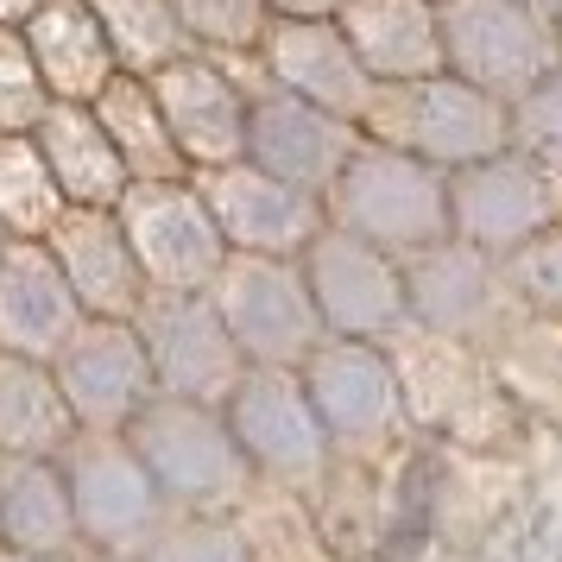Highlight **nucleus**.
Listing matches in <instances>:
<instances>
[{"label": "nucleus", "instance_id": "obj_19", "mask_svg": "<svg viewBox=\"0 0 562 562\" xmlns=\"http://www.w3.org/2000/svg\"><path fill=\"white\" fill-rule=\"evenodd\" d=\"M259 70H266L272 89H284V95H297L310 108H329L355 127L367 121V108L380 95V82L367 77V64L355 57L348 32L335 20H272Z\"/></svg>", "mask_w": 562, "mask_h": 562}, {"label": "nucleus", "instance_id": "obj_36", "mask_svg": "<svg viewBox=\"0 0 562 562\" xmlns=\"http://www.w3.org/2000/svg\"><path fill=\"white\" fill-rule=\"evenodd\" d=\"M70 562H127V557H108V550H89V557H70Z\"/></svg>", "mask_w": 562, "mask_h": 562}, {"label": "nucleus", "instance_id": "obj_2", "mask_svg": "<svg viewBox=\"0 0 562 562\" xmlns=\"http://www.w3.org/2000/svg\"><path fill=\"white\" fill-rule=\"evenodd\" d=\"M360 133L373 146L411 153L456 178V171L481 165V158H499L512 146V108L442 70V77L424 82H380Z\"/></svg>", "mask_w": 562, "mask_h": 562}, {"label": "nucleus", "instance_id": "obj_23", "mask_svg": "<svg viewBox=\"0 0 562 562\" xmlns=\"http://www.w3.org/2000/svg\"><path fill=\"white\" fill-rule=\"evenodd\" d=\"M32 139H38V153H45V165H52V178L70 209H121L127 203L133 171H127V158L114 153V139H108L95 108L52 102Z\"/></svg>", "mask_w": 562, "mask_h": 562}, {"label": "nucleus", "instance_id": "obj_39", "mask_svg": "<svg viewBox=\"0 0 562 562\" xmlns=\"http://www.w3.org/2000/svg\"><path fill=\"white\" fill-rule=\"evenodd\" d=\"M531 7H543V13H562V0H531Z\"/></svg>", "mask_w": 562, "mask_h": 562}, {"label": "nucleus", "instance_id": "obj_38", "mask_svg": "<svg viewBox=\"0 0 562 562\" xmlns=\"http://www.w3.org/2000/svg\"><path fill=\"white\" fill-rule=\"evenodd\" d=\"M7 247H13V234H7V222H0V259H7Z\"/></svg>", "mask_w": 562, "mask_h": 562}, {"label": "nucleus", "instance_id": "obj_32", "mask_svg": "<svg viewBox=\"0 0 562 562\" xmlns=\"http://www.w3.org/2000/svg\"><path fill=\"white\" fill-rule=\"evenodd\" d=\"M512 146L562 178V70L550 82H537L531 95L512 108Z\"/></svg>", "mask_w": 562, "mask_h": 562}, {"label": "nucleus", "instance_id": "obj_20", "mask_svg": "<svg viewBox=\"0 0 562 562\" xmlns=\"http://www.w3.org/2000/svg\"><path fill=\"white\" fill-rule=\"evenodd\" d=\"M89 323L45 240H13L0 259V355H26L52 367Z\"/></svg>", "mask_w": 562, "mask_h": 562}, {"label": "nucleus", "instance_id": "obj_14", "mask_svg": "<svg viewBox=\"0 0 562 562\" xmlns=\"http://www.w3.org/2000/svg\"><path fill=\"white\" fill-rule=\"evenodd\" d=\"M367 146V133L355 121H341L329 108H310L284 89H259L254 95V121H247V165L272 171L291 190L310 196H329L335 178L348 171V158Z\"/></svg>", "mask_w": 562, "mask_h": 562}, {"label": "nucleus", "instance_id": "obj_1", "mask_svg": "<svg viewBox=\"0 0 562 562\" xmlns=\"http://www.w3.org/2000/svg\"><path fill=\"white\" fill-rule=\"evenodd\" d=\"M323 209H329V228L373 240L392 259H417L442 240H456L449 171H436L411 153H392V146H373V139L348 158V171L335 178Z\"/></svg>", "mask_w": 562, "mask_h": 562}, {"label": "nucleus", "instance_id": "obj_35", "mask_svg": "<svg viewBox=\"0 0 562 562\" xmlns=\"http://www.w3.org/2000/svg\"><path fill=\"white\" fill-rule=\"evenodd\" d=\"M38 13H45V0H0V26L7 32H26Z\"/></svg>", "mask_w": 562, "mask_h": 562}, {"label": "nucleus", "instance_id": "obj_26", "mask_svg": "<svg viewBox=\"0 0 562 562\" xmlns=\"http://www.w3.org/2000/svg\"><path fill=\"white\" fill-rule=\"evenodd\" d=\"M108 139H114V153L127 158L133 183H171V178H190V165H183L178 139H171V121H165V108H158V89L146 77H114L102 102Z\"/></svg>", "mask_w": 562, "mask_h": 562}, {"label": "nucleus", "instance_id": "obj_6", "mask_svg": "<svg viewBox=\"0 0 562 562\" xmlns=\"http://www.w3.org/2000/svg\"><path fill=\"white\" fill-rule=\"evenodd\" d=\"M158 108L171 121L190 178L203 171H228L247 158V121H254V95L266 89V70L254 64H222V57L190 52L183 64H171L165 77H153Z\"/></svg>", "mask_w": 562, "mask_h": 562}, {"label": "nucleus", "instance_id": "obj_7", "mask_svg": "<svg viewBox=\"0 0 562 562\" xmlns=\"http://www.w3.org/2000/svg\"><path fill=\"white\" fill-rule=\"evenodd\" d=\"M133 329L153 355L158 392L165 398H196V405H228L234 385L247 380V355L209 291H153Z\"/></svg>", "mask_w": 562, "mask_h": 562}, {"label": "nucleus", "instance_id": "obj_28", "mask_svg": "<svg viewBox=\"0 0 562 562\" xmlns=\"http://www.w3.org/2000/svg\"><path fill=\"white\" fill-rule=\"evenodd\" d=\"M64 209L70 203H64V190H57L38 139L32 133L0 139V222H7V234L13 240H45Z\"/></svg>", "mask_w": 562, "mask_h": 562}, {"label": "nucleus", "instance_id": "obj_34", "mask_svg": "<svg viewBox=\"0 0 562 562\" xmlns=\"http://www.w3.org/2000/svg\"><path fill=\"white\" fill-rule=\"evenodd\" d=\"M272 20H341L348 0H266Z\"/></svg>", "mask_w": 562, "mask_h": 562}, {"label": "nucleus", "instance_id": "obj_40", "mask_svg": "<svg viewBox=\"0 0 562 562\" xmlns=\"http://www.w3.org/2000/svg\"><path fill=\"white\" fill-rule=\"evenodd\" d=\"M557 52H562V13H557Z\"/></svg>", "mask_w": 562, "mask_h": 562}, {"label": "nucleus", "instance_id": "obj_24", "mask_svg": "<svg viewBox=\"0 0 562 562\" xmlns=\"http://www.w3.org/2000/svg\"><path fill=\"white\" fill-rule=\"evenodd\" d=\"M77 436V411H70L52 367L26 355H0V456L57 461Z\"/></svg>", "mask_w": 562, "mask_h": 562}, {"label": "nucleus", "instance_id": "obj_13", "mask_svg": "<svg viewBox=\"0 0 562 562\" xmlns=\"http://www.w3.org/2000/svg\"><path fill=\"white\" fill-rule=\"evenodd\" d=\"M203 196L215 209V228L228 240V254L254 259H304L310 240L329 228V209L310 190H291L259 165H228V171H203Z\"/></svg>", "mask_w": 562, "mask_h": 562}, {"label": "nucleus", "instance_id": "obj_31", "mask_svg": "<svg viewBox=\"0 0 562 562\" xmlns=\"http://www.w3.org/2000/svg\"><path fill=\"white\" fill-rule=\"evenodd\" d=\"M506 284L518 310H531L543 323H562V228L537 234L531 247H518L506 259Z\"/></svg>", "mask_w": 562, "mask_h": 562}, {"label": "nucleus", "instance_id": "obj_29", "mask_svg": "<svg viewBox=\"0 0 562 562\" xmlns=\"http://www.w3.org/2000/svg\"><path fill=\"white\" fill-rule=\"evenodd\" d=\"M178 20L190 45L222 64H254L272 38V7L266 0H178Z\"/></svg>", "mask_w": 562, "mask_h": 562}, {"label": "nucleus", "instance_id": "obj_30", "mask_svg": "<svg viewBox=\"0 0 562 562\" xmlns=\"http://www.w3.org/2000/svg\"><path fill=\"white\" fill-rule=\"evenodd\" d=\"M45 108H52V89H45V77H38V64H32L26 32L0 26V139L38 133Z\"/></svg>", "mask_w": 562, "mask_h": 562}, {"label": "nucleus", "instance_id": "obj_33", "mask_svg": "<svg viewBox=\"0 0 562 562\" xmlns=\"http://www.w3.org/2000/svg\"><path fill=\"white\" fill-rule=\"evenodd\" d=\"M146 562H247V543L228 531V525H203V518H190L178 531H165L146 550Z\"/></svg>", "mask_w": 562, "mask_h": 562}, {"label": "nucleus", "instance_id": "obj_5", "mask_svg": "<svg viewBox=\"0 0 562 562\" xmlns=\"http://www.w3.org/2000/svg\"><path fill=\"white\" fill-rule=\"evenodd\" d=\"M209 297L222 310V323L234 329L247 367H304L329 341L323 310L310 297V279L297 259L234 254L222 266V279L209 284Z\"/></svg>", "mask_w": 562, "mask_h": 562}, {"label": "nucleus", "instance_id": "obj_9", "mask_svg": "<svg viewBox=\"0 0 562 562\" xmlns=\"http://www.w3.org/2000/svg\"><path fill=\"white\" fill-rule=\"evenodd\" d=\"M297 266H304L310 297L323 310V329L329 335H348V341H398L411 329L405 259L380 254L373 240L323 228Z\"/></svg>", "mask_w": 562, "mask_h": 562}, {"label": "nucleus", "instance_id": "obj_37", "mask_svg": "<svg viewBox=\"0 0 562 562\" xmlns=\"http://www.w3.org/2000/svg\"><path fill=\"white\" fill-rule=\"evenodd\" d=\"M0 562H38V557H20V550H0Z\"/></svg>", "mask_w": 562, "mask_h": 562}, {"label": "nucleus", "instance_id": "obj_16", "mask_svg": "<svg viewBox=\"0 0 562 562\" xmlns=\"http://www.w3.org/2000/svg\"><path fill=\"white\" fill-rule=\"evenodd\" d=\"M297 373H304L310 405H316V417H323V430H329L335 442H380V436L398 424L405 380H398V360H392L385 341L329 335Z\"/></svg>", "mask_w": 562, "mask_h": 562}, {"label": "nucleus", "instance_id": "obj_17", "mask_svg": "<svg viewBox=\"0 0 562 562\" xmlns=\"http://www.w3.org/2000/svg\"><path fill=\"white\" fill-rule=\"evenodd\" d=\"M222 411H228L247 461L266 474H316L335 442L310 405V385L297 367H247V380L234 385Z\"/></svg>", "mask_w": 562, "mask_h": 562}, {"label": "nucleus", "instance_id": "obj_11", "mask_svg": "<svg viewBox=\"0 0 562 562\" xmlns=\"http://www.w3.org/2000/svg\"><path fill=\"white\" fill-rule=\"evenodd\" d=\"M64 486L77 506V531L89 550L108 557H133L146 550V537L158 525V481L146 474V461L133 456L127 436H95L82 430L64 449Z\"/></svg>", "mask_w": 562, "mask_h": 562}, {"label": "nucleus", "instance_id": "obj_41", "mask_svg": "<svg viewBox=\"0 0 562 562\" xmlns=\"http://www.w3.org/2000/svg\"><path fill=\"white\" fill-rule=\"evenodd\" d=\"M0 550H7V537H0Z\"/></svg>", "mask_w": 562, "mask_h": 562}, {"label": "nucleus", "instance_id": "obj_25", "mask_svg": "<svg viewBox=\"0 0 562 562\" xmlns=\"http://www.w3.org/2000/svg\"><path fill=\"white\" fill-rule=\"evenodd\" d=\"M0 537L20 557H70L82 543L77 531V506L57 461H7L0 456Z\"/></svg>", "mask_w": 562, "mask_h": 562}, {"label": "nucleus", "instance_id": "obj_3", "mask_svg": "<svg viewBox=\"0 0 562 562\" xmlns=\"http://www.w3.org/2000/svg\"><path fill=\"white\" fill-rule=\"evenodd\" d=\"M442 7V64L449 77L518 108L537 82L562 70L557 13L531 0H436Z\"/></svg>", "mask_w": 562, "mask_h": 562}, {"label": "nucleus", "instance_id": "obj_18", "mask_svg": "<svg viewBox=\"0 0 562 562\" xmlns=\"http://www.w3.org/2000/svg\"><path fill=\"white\" fill-rule=\"evenodd\" d=\"M45 247L64 266L82 316H95V323H133L153 297V279L133 254L121 209H64L57 228L45 234Z\"/></svg>", "mask_w": 562, "mask_h": 562}, {"label": "nucleus", "instance_id": "obj_27", "mask_svg": "<svg viewBox=\"0 0 562 562\" xmlns=\"http://www.w3.org/2000/svg\"><path fill=\"white\" fill-rule=\"evenodd\" d=\"M95 13H102V32L114 45V57H121V77L153 82L196 52L178 20V0H95Z\"/></svg>", "mask_w": 562, "mask_h": 562}, {"label": "nucleus", "instance_id": "obj_8", "mask_svg": "<svg viewBox=\"0 0 562 562\" xmlns=\"http://www.w3.org/2000/svg\"><path fill=\"white\" fill-rule=\"evenodd\" d=\"M449 215H456V240L512 259L537 234L562 228V178L531 153L506 146L499 158H481L449 178Z\"/></svg>", "mask_w": 562, "mask_h": 562}, {"label": "nucleus", "instance_id": "obj_10", "mask_svg": "<svg viewBox=\"0 0 562 562\" xmlns=\"http://www.w3.org/2000/svg\"><path fill=\"white\" fill-rule=\"evenodd\" d=\"M127 240L153 291H209L228 266V240L215 228L203 183L196 178H171V183H133L121 203Z\"/></svg>", "mask_w": 562, "mask_h": 562}, {"label": "nucleus", "instance_id": "obj_22", "mask_svg": "<svg viewBox=\"0 0 562 562\" xmlns=\"http://www.w3.org/2000/svg\"><path fill=\"white\" fill-rule=\"evenodd\" d=\"M26 45L45 89H52V102L95 108L121 77V57L108 45L95 0H45V13L26 26Z\"/></svg>", "mask_w": 562, "mask_h": 562}, {"label": "nucleus", "instance_id": "obj_12", "mask_svg": "<svg viewBox=\"0 0 562 562\" xmlns=\"http://www.w3.org/2000/svg\"><path fill=\"white\" fill-rule=\"evenodd\" d=\"M64 398L77 411V430H95V436H127L133 417L158 398V373H153V355L133 323H82L77 341L52 360Z\"/></svg>", "mask_w": 562, "mask_h": 562}, {"label": "nucleus", "instance_id": "obj_21", "mask_svg": "<svg viewBox=\"0 0 562 562\" xmlns=\"http://www.w3.org/2000/svg\"><path fill=\"white\" fill-rule=\"evenodd\" d=\"M335 26L348 32V45L373 82H424L449 70L436 0H348Z\"/></svg>", "mask_w": 562, "mask_h": 562}, {"label": "nucleus", "instance_id": "obj_4", "mask_svg": "<svg viewBox=\"0 0 562 562\" xmlns=\"http://www.w3.org/2000/svg\"><path fill=\"white\" fill-rule=\"evenodd\" d=\"M133 456L146 461V474L158 481L165 499H183V506H234L247 493V474L254 461L234 436L228 411L222 405H196V398H165L158 392L153 405L133 417Z\"/></svg>", "mask_w": 562, "mask_h": 562}, {"label": "nucleus", "instance_id": "obj_15", "mask_svg": "<svg viewBox=\"0 0 562 562\" xmlns=\"http://www.w3.org/2000/svg\"><path fill=\"white\" fill-rule=\"evenodd\" d=\"M405 284H411V323L449 341H481L499 335L518 297L506 284V259L481 254L468 240H442L430 254L405 259Z\"/></svg>", "mask_w": 562, "mask_h": 562}]
</instances>
